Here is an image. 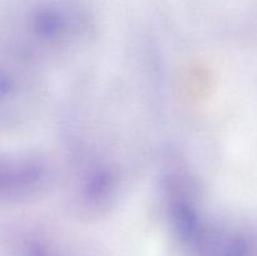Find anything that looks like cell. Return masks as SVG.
Listing matches in <instances>:
<instances>
[]
</instances>
